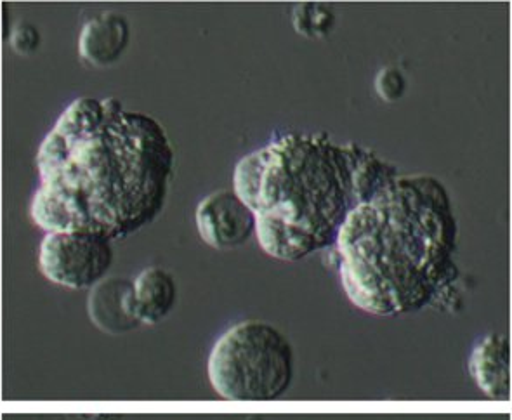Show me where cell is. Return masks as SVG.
<instances>
[{"label": "cell", "instance_id": "30bf717a", "mask_svg": "<svg viewBox=\"0 0 512 420\" xmlns=\"http://www.w3.org/2000/svg\"><path fill=\"white\" fill-rule=\"evenodd\" d=\"M134 313L141 325H157L171 315L178 301V285L164 268L150 266L132 282Z\"/></svg>", "mask_w": 512, "mask_h": 420}, {"label": "cell", "instance_id": "9c48e42d", "mask_svg": "<svg viewBox=\"0 0 512 420\" xmlns=\"http://www.w3.org/2000/svg\"><path fill=\"white\" fill-rule=\"evenodd\" d=\"M131 42V25L124 14L106 11L82 28L79 53L94 66H112L124 56Z\"/></svg>", "mask_w": 512, "mask_h": 420}, {"label": "cell", "instance_id": "7c38bea8", "mask_svg": "<svg viewBox=\"0 0 512 420\" xmlns=\"http://www.w3.org/2000/svg\"><path fill=\"white\" fill-rule=\"evenodd\" d=\"M375 89L386 103H393L405 96L407 79L398 68H384L375 80Z\"/></svg>", "mask_w": 512, "mask_h": 420}, {"label": "cell", "instance_id": "8992f818", "mask_svg": "<svg viewBox=\"0 0 512 420\" xmlns=\"http://www.w3.org/2000/svg\"><path fill=\"white\" fill-rule=\"evenodd\" d=\"M195 221L200 237L212 249H238L256 237V216L235 191H216L204 198Z\"/></svg>", "mask_w": 512, "mask_h": 420}, {"label": "cell", "instance_id": "7a4b0ae2", "mask_svg": "<svg viewBox=\"0 0 512 420\" xmlns=\"http://www.w3.org/2000/svg\"><path fill=\"white\" fill-rule=\"evenodd\" d=\"M459 221L445 186L429 176L394 178L349 212L335 250L342 289L375 316L422 311L459 280Z\"/></svg>", "mask_w": 512, "mask_h": 420}, {"label": "cell", "instance_id": "ba28073f", "mask_svg": "<svg viewBox=\"0 0 512 420\" xmlns=\"http://www.w3.org/2000/svg\"><path fill=\"white\" fill-rule=\"evenodd\" d=\"M87 309L92 323L106 334L122 335L141 325L134 313L132 282L120 276L92 287Z\"/></svg>", "mask_w": 512, "mask_h": 420}, {"label": "cell", "instance_id": "4fadbf2b", "mask_svg": "<svg viewBox=\"0 0 512 420\" xmlns=\"http://www.w3.org/2000/svg\"><path fill=\"white\" fill-rule=\"evenodd\" d=\"M40 44V35L32 25L23 23L11 35V47L20 54L33 53Z\"/></svg>", "mask_w": 512, "mask_h": 420}, {"label": "cell", "instance_id": "3957f363", "mask_svg": "<svg viewBox=\"0 0 512 420\" xmlns=\"http://www.w3.org/2000/svg\"><path fill=\"white\" fill-rule=\"evenodd\" d=\"M398 178L393 165L356 143L287 134L252 151L235 169V193L256 216V238L280 261L332 249L356 205Z\"/></svg>", "mask_w": 512, "mask_h": 420}, {"label": "cell", "instance_id": "52a82bcc", "mask_svg": "<svg viewBox=\"0 0 512 420\" xmlns=\"http://www.w3.org/2000/svg\"><path fill=\"white\" fill-rule=\"evenodd\" d=\"M469 372L490 400L511 398V341L504 334H488L474 346Z\"/></svg>", "mask_w": 512, "mask_h": 420}, {"label": "cell", "instance_id": "277c9868", "mask_svg": "<svg viewBox=\"0 0 512 420\" xmlns=\"http://www.w3.org/2000/svg\"><path fill=\"white\" fill-rule=\"evenodd\" d=\"M207 375L223 400L275 401L294 382L296 351L271 323L247 320L217 339Z\"/></svg>", "mask_w": 512, "mask_h": 420}, {"label": "cell", "instance_id": "6da1fadb", "mask_svg": "<svg viewBox=\"0 0 512 420\" xmlns=\"http://www.w3.org/2000/svg\"><path fill=\"white\" fill-rule=\"evenodd\" d=\"M105 119L87 132L53 131L39 150L32 219L47 233L131 237L164 210L174 151L162 125L105 99Z\"/></svg>", "mask_w": 512, "mask_h": 420}, {"label": "cell", "instance_id": "5b68a950", "mask_svg": "<svg viewBox=\"0 0 512 420\" xmlns=\"http://www.w3.org/2000/svg\"><path fill=\"white\" fill-rule=\"evenodd\" d=\"M115 261L110 238L94 231L47 233L39 250L40 273L65 289L91 290Z\"/></svg>", "mask_w": 512, "mask_h": 420}, {"label": "cell", "instance_id": "8fae6325", "mask_svg": "<svg viewBox=\"0 0 512 420\" xmlns=\"http://www.w3.org/2000/svg\"><path fill=\"white\" fill-rule=\"evenodd\" d=\"M296 32L302 37L309 39H320L329 35L334 28L335 16L329 7L318 6V4H301L294 9L292 18Z\"/></svg>", "mask_w": 512, "mask_h": 420}]
</instances>
